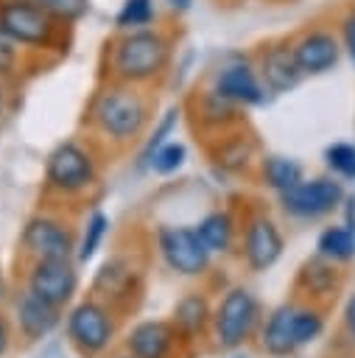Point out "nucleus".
<instances>
[{
  "mask_svg": "<svg viewBox=\"0 0 355 358\" xmlns=\"http://www.w3.org/2000/svg\"><path fill=\"white\" fill-rule=\"evenodd\" d=\"M154 109L157 98L148 92V87L98 78L81 123L103 154H126L145 140L154 123Z\"/></svg>",
  "mask_w": 355,
  "mask_h": 358,
  "instance_id": "1",
  "label": "nucleus"
},
{
  "mask_svg": "<svg viewBox=\"0 0 355 358\" xmlns=\"http://www.w3.org/2000/svg\"><path fill=\"white\" fill-rule=\"evenodd\" d=\"M173 64V36L162 25L117 31L101 53V76L134 87H157Z\"/></svg>",
  "mask_w": 355,
  "mask_h": 358,
  "instance_id": "2",
  "label": "nucleus"
},
{
  "mask_svg": "<svg viewBox=\"0 0 355 358\" xmlns=\"http://www.w3.org/2000/svg\"><path fill=\"white\" fill-rule=\"evenodd\" d=\"M103 151L87 137H64L59 140L42 165V199L45 204L70 210L75 204H84L101 190V173H103ZM73 213V210H70Z\"/></svg>",
  "mask_w": 355,
  "mask_h": 358,
  "instance_id": "3",
  "label": "nucleus"
},
{
  "mask_svg": "<svg viewBox=\"0 0 355 358\" xmlns=\"http://www.w3.org/2000/svg\"><path fill=\"white\" fill-rule=\"evenodd\" d=\"M263 316H266L263 302L246 282L226 285L212 308V327H210L207 350L218 355L246 350L249 344H254Z\"/></svg>",
  "mask_w": 355,
  "mask_h": 358,
  "instance_id": "4",
  "label": "nucleus"
},
{
  "mask_svg": "<svg viewBox=\"0 0 355 358\" xmlns=\"http://www.w3.org/2000/svg\"><path fill=\"white\" fill-rule=\"evenodd\" d=\"M0 31L28 56H64L73 39V25L59 22L34 0H0Z\"/></svg>",
  "mask_w": 355,
  "mask_h": 358,
  "instance_id": "5",
  "label": "nucleus"
},
{
  "mask_svg": "<svg viewBox=\"0 0 355 358\" xmlns=\"http://www.w3.org/2000/svg\"><path fill=\"white\" fill-rule=\"evenodd\" d=\"M148 277V255L143 249H112L89 280V294L112 305L120 316H129L140 308Z\"/></svg>",
  "mask_w": 355,
  "mask_h": 358,
  "instance_id": "6",
  "label": "nucleus"
},
{
  "mask_svg": "<svg viewBox=\"0 0 355 358\" xmlns=\"http://www.w3.org/2000/svg\"><path fill=\"white\" fill-rule=\"evenodd\" d=\"M120 313L87 294L64 310V341L75 358H106L120 338Z\"/></svg>",
  "mask_w": 355,
  "mask_h": 358,
  "instance_id": "7",
  "label": "nucleus"
},
{
  "mask_svg": "<svg viewBox=\"0 0 355 358\" xmlns=\"http://www.w3.org/2000/svg\"><path fill=\"white\" fill-rule=\"evenodd\" d=\"M78 246V227L75 213L42 204L36 213H31L20 229L17 238V260L20 266L34 260H64L75 257Z\"/></svg>",
  "mask_w": 355,
  "mask_h": 358,
  "instance_id": "8",
  "label": "nucleus"
},
{
  "mask_svg": "<svg viewBox=\"0 0 355 358\" xmlns=\"http://www.w3.org/2000/svg\"><path fill=\"white\" fill-rule=\"evenodd\" d=\"M151 249L162 268L179 280H207L212 274V252L198 238L196 224H157Z\"/></svg>",
  "mask_w": 355,
  "mask_h": 358,
  "instance_id": "9",
  "label": "nucleus"
},
{
  "mask_svg": "<svg viewBox=\"0 0 355 358\" xmlns=\"http://www.w3.org/2000/svg\"><path fill=\"white\" fill-rule=\"evenodd\" d=\"M285 255V232L280 221L263 204H246L240 210V243L238 260L249 274L271 271Z\"/></svg>",
  "mask_w": 355,
  "mask_h": 358,
  "instance_id": "10",
  "label": "nucleus"
},
{
  "mask_svg": "<svg viewBox=\"0 0 355 358\" xmlns=\"http://www.w3.org/2000/svg\"><path fill=\"white\" fill-rule=\"evenodd\" d=\"M344 199H347L344 182L333 173H319V176H305L299 185L280 193L277 204L285 218L296 224H316L338 213Z\"/></svg>",
  "mask_w": 355,
  "mask_h": 358,
  "instance_id": "11",
  "label": "nucleus"
},
{
  "mask_svg": "<svg viewBox=\"0 0 355 358\" xmlns=\"http://www.w3.org/2000/svg\"><path fill=\"white\" fill-rule=\"evenodd\" d=\"M20 285L31 288L36 296L67 310L81 294V263L75 257L64 260H34L20 266Z\"/></svg>",
  "mask_w": 355,
  "mask_h": 358,
  "instance_id": "12",
  "label": "nucleus"
},
{
  "mask_svg": "<svg viewBox=\"0 0 355 358\" xmlns=\"http://www.w3.org/2000/svg\"><path fill=\"white\" fill-rule=\"evenodd\" d=\"M207 84L221 98L232 101L240 109H257L271 98V92L266 90V84L254 67V56L238 53V50L224 56V62L210 73Z\"/></svg>",
  "mask_w": 355,
  "mask_h": 358,
  "instance_id": "13",
  "label": "nucleus"
},
{
  "mask_svg": "<svg viewBox=\"0 0 355 358\" xmlns=\"http://www.w3.org/2000/svg\"><path fill=\"white\" fill-rule=\"evenodd\" d=\"M6 310H8L11 324L17 330L20 347H36V344L48 341L64 324V310L50 305L42 296H36L25 285H17L11 291V299H8Z\"/></svg>",
  "mask_w": 355,
  "mask_h": 358,
  "instance_id": "14",
  "label": "nucleus"
},
{
  "mask_svg": "<svg viewBox=\"0 0 355 358\" xmlns=\"http://www.w3.org/2000/svg\"><path fill=\"white\" fill-rule=\"evenodd\" d=\"M123 352L134 358H193L196 350L168 319H137L120 338Z\"/></svg>",
  "mask_w": 355,
  "mask_h": 358,
  "instance_id": "15",
  "label": "nucleus"
},
{
  "mask_svg": "<svg viewBox=\"0 0 355 358\" xmlns=\"http://www.w3.org/2000/svg\"><path fill=\"white\" fill-rule=\"evenodd\" d=\"M184 115L190 117V126L196 134H201L204 145L212 143L215 137L238 129L246 123V109L235 106L232 101L221 98L210 84L198 87L196 92L187 95V101L182 103Z\"/></svg>",
  "mask_w": 355,
  "mask_h": 358,
  "instance_id": "16",
  "label": "nucleus"
},
{
  "mask_svg": "<svg viewBox=\"0 0 355 358\" xmlns=\"http://www.w3.org/2000/svg\"><path fill=\"white\" fill-rule=\"evenodd\" d=\"M291 48H294L296 64L305 73V78L333 73L344 56L338 28L327 22H307L305 28H299L291 36Z\"/></svg>",
  "mask_w": 355,
  "mask_h": 358,
  "instance_id": "17",
  "label": "nucleus"
},
{
  "mask_svg": "<svg viewBox=\"0 0 355 358\" xmlns=\"http://www.w3.org/2000/svg\"><path fill=\"white\" fill-rule=\"evenodd\" d=\"M344 285H347L344 268L313 252L310 257H305L299 263L294 282H291V294H294V299L316 302L330 310L338 302V296L344 294Z\"/></svg>",
  "mask_w": 355,
  "mask_h": 358,
  "instance_id": "18",
  "label": "nucleus"
},
{
  "mask_svg": "<svg viewBox=\"0 0 355 358\" xmlns=\"http://www.w3.org/2000/svg\"><path fill=\"white\" fill-rule=\"evenodd\" d=\"M204 151H207L215 173H221V176H252L263 157L260 143H257L254 131L246 129V123L215 137L212 143L204 145Z\"/></svg>",
  "mask_w": 355,
  "mask_h": 358,
  "instance_id": "19",
  "label": "nucleus"
},
{
  "mask_svg": "<svg viewBox=\"0 0 355 358\" xmlns=\"http://www.w3.org/2000/svg\"><path fill=\"white\" fill-rule=\"evenodd\" d=\"M254 67H257V73H260V78L271 95L294 92L305 81V73L299 70L294 48H291V36L266 39L254 50Z\"/></svg>",
  "mask_w": 355,
  "mask_h": 358,
  "instance_id": "20",
  "label": "nucleus"
},
{
  "mask_svg": "<svg viewBox=\"0 0 355 358\" xmlns=\"http://www.w3.org/2000/svg\"><path fill=\"white\" fill-rule=\"evenodd\" d=\"M212 308L215 302L210 299L207 288H187L171 308V322L179 327V333L187 338L193 350L210 341V327H212Z\"/></svg>",
  "mask_w": 355,
  "mask_h": 358,
  "instance_id": "21",
  "label": "nucleus"
},
{
  "mask_svg": "<svg viewBox=\"0 0 355 358\" xmlns=\"http://www.w3.org/2000/svg\"><path fill=\"white\" fill-rule=\"evenodd\" d=\"M294 313H296V299L291 296V299L274 305L263 316L254 344L266 358H291L299 352V344L294 336Z\"/></svg>",
  "mask_w": 355,
  "mask_h": 358,
  "instance_id": "22",
  "label": "nucleus"
},
{
  "mask_svg": "<svg viewBox=\"0 0 355 358\" xmlns=\"http://www.w3.org/2000/svg\"><path fill=\"white\" fill-rule=\"evenodd\" d=\"M198 238L212 252V257H238L240 243V213L235 207H215L204 213L196 224Z\"/></svg>",
  "mask_w": 355,
  "mask_h": 358,
  "instance_id": "23",
  "label": "nucleus"
},
{
  "mask_svg": "<svg viewBox=\"0 0 355 358\" xmlns=\"http://www.w3.org/2000/svg\"><path fill=\"white\" fill-rule=\"evenodd\" d=\"M254 176L263 187H268L271 193L280 196L305 179V165L288 154H263L254 168Z\"/></svg>",
  "mask_w": 355,
  "mask_h": 358,
  "instance_id": "24",
  "label": "nucleus"
},
{
  "mask_svg": "<svg viewBox=\"0 0 355 358\" xmlns=\"http://www.w3.org/2000/svg\"><path fill=\"white\" fill-rule=\"evenodd\" d=\"M78 227H81V229H78L75 260H78L81 266H87V263H92L95 255L103 249V243H106V238H109V232H112V218H109V213H103L101 207H95V210H89V213L84 215V221H81Z\"/></svg>",
  "mask_w": 355,
  "mask_h": 358,
  "instance_id": "25",
  "label": "nucleus"
},
{
  "mask_svg": "<svg viewBox=\"0 0 355 358\" xmlns=\"http://www.w3.org/2000/svg\"><path fill=\"white\" fill-rule=\"evenodd\" d=\"M182 115H184L182 103H171V106L157 117L154 129H148V134H145V140L140 143V151H137V168H140V171H148V159L154 157V151H157L159 145H165L168 140H173Z\"/></svg>",
  "mask_w": 355,
  "mask_h": 358,
  "instance_id": "26",
  "label": "nucleus"
},
{
  "mask_svg": "<svg viewBox=\"0 0 355 358\" xmlns=\"http://www.w3.org/2000/svg\"><path fill=\"white\" fill-rule=\"evenodd\" d=\"M316 255L347 266L355 260V232L347 229L344 224H330L316 235Z\"/></svg>",
  "mask_w": 355,
  "mask_h": 358,
  "instance_id": "27",
  "label": "nucleus"
},
{
  "mask_svg": "<svg viewBox=\"0 0 355 358\" xmlns=\"http://www.w3.org/2000/svg\"><path fill=\"white\" fill-rule=\"evenodd\" d=\"M327 308L316 305V302H302L296 299V313H294V336H296V344L299 350L319 341L327 330Z\"/></svg>",
  "mask_w": 355,
  "mask_h": 358,
  "instance_id": "28",
  "label": "nucleus"
},
{
  "mask_svg": "<svg viewBox=\"0 0 355 358\" xmlns=\"http://www.w3.org/2000/svg\"><path fill=\"white\" fill-rule=\"evenodd\" d=\"M159 8L157 0H123L117 14H115V31H137L157 25Z\"/></svg>",
  "mask_w": 355,
  "mask_h": 358,
  "instance_id": "29",
  "label": "nucleus"
},
{
  "mask_svg": "<svg viewBox=\"0 0 355 358\" xmlns=\"http://www.w3.org/2000/svg\"><path fill=\"white\" fill-rule=\"evenodd\" d=\"M187 145L182 143V140H168L165 145H159L157 151H154V157L148 159V171L151 173H157V176H173V173H179L182 168H184V162H187Z\"/></svg>",
  "mask_w": 355,
  "mask_h": 358,
  "instance_id": "30",
  "label": "nucleus"
},
{
  "mask_svg": "<svg viewBox=\"0 0 355 358\" xmlns=\"http://www.w3.org/2000/svg\"><path fill=\"white\" fill-rule=\"evenodd\" d=\"M321 159L327 165V173L338 176L341 182H355V143H347V140L330 143Z\"/></svg>",
  "mask_w": 355,
  "mask_h": 358,
  "instance_id": "31",
  "label": "nucleus"
},
{
  "mask_svg": "<svg viewBox=\"0 0 355 358\" xmlns=\"http://www.w3.org/2000/svg\"><path fill=\"white\" fill-rule=\"evenodd\" d=\"M34 3H39L48 14H53L59 22H64V25H78L87 14H89V8H92V0H34Z\"/></svg>",
  "mask_w": 355,
  "mask_h": 358,
  "instance_id": "32",
  "label": "nucleus"
},
{
  "mask_svg": "<svg viewBox=\"0 0 355 358\" xmlns=\"http://www.w3.org/2000/svg\"><path fill=\"white\" fill-rule=\"evenodd\" d=\"M25 50L22 48H17L3 31H0V78H6V81H17L20 78V73H22V67H25Z\"/></svg>",
  "mask_w": 355,
  "mask_h": 358,
  "instance_id": "33",
  "label": "nucleus"
},
{
  "mask_svg": "<svg viewBox=\"0 0 355 358\" xmlns=\"http://www.w3.org/2000/svg\"><path fill=\"white\" fill-rule=\"evenodd\" d=\"M335 28H338V36H341V48H344L347 59H349L352 67H355V6H347V8L341 11Z\"/></svg>",
  "mask_w": 355,
  "mask_h": 358,
  "instance_id": "34",
  "label": "nucleus"
},
{
  "mask_svg": "<svg viewBox=\"0 0 355 358\" xmlns=\"http://www.w3.org/2000/svg\"><path fill=\"white\" fill-rule=\"evenodd\" d=\"M17 347H20V341H17L11 316H8V310H0V358H8Z\"/></svg>",
  "mask_w": 355,
  "mask_h": 358,
  "instance_id": "35",
  "label": "nucleus"
},
{
  "mask_svg": "<svg viewBox=\"0 0 355 358\" xmlns=\"http://www.w3.org/2000/svg\"><path fill=\"white\" fill-rule=\"evenodd\" d=\"M341 324H344V330H347V336L355 341V291L347 296V302H344V310H341Z\"/></svg>",
  "mask_w": 355,
  "mask_h": 358,
  "instance_id": "36",
  "label": "nucleus"
},
{
  "mask_svg": "<svg viewBox=\"0 0 355 358\" xmlns=\"http://www.w3.org/2000/svg\"><path fill=\"white\" fill-rule=\"evenodd\" d=\"M341 224L355 232V193H347V199L341 204Z\"/></svg>",
  "mask_w": 355,
  "mask_h": 358,
  "instance_id": "37",
  "label": "nucleus"
},
{
  "mask_svg": "<svg viewBox=\"0 0 355 358\" xmlns=\"http://www.w3.org/2000/svg\"><path fill=\"white\" fill-rule=\"evenodd\" d=\"M11 115V81L0 78V123Z\"/></svg>",
  "mask_w": 355,
  "mask_h": 358,
  "instance_id": "38",
  "label": "nucleus"
},
{
  "mask_svg": "<svg viewBox=\"0 0 355 358\" xmlns=\"http://www.w3.org/2000/svg\"><path fill=\"white\" fill-rule=\"evenodd\" d=\"M193 3L196 0H162V6L168 8V14H173V17H184L193 8Z\"/></svg>",
  "mask_w": 355,
  "mask_h": 358,
  "instance_id": "39",
  "label": "nucleus"
},
{
  "mask_svg": "<svg viewBox=\"0 0 355 358\" xmlns=\"http://www.w3.org/2000/svg\"><path fill=\"white\" fill-rule=\"evenodd\" d=\"M11 291H14V285L8 282V277H6V274H3V268H0V310H6V308H8Z\"/></svg>",
  "mask_w": 355,
  "mask_h": 358,
  "instance_id": "40",
  "label": "nucleus"
},
{
  "mask_svg": "<svg viewBox=\"0 0 355 358\" xmlns=\"http://www.w3.org/2000/svg\"><path fill=\"white\" fill-rule=\"evenodd\" d=\"M224 358H249L246 350H235V352H224Z\"/></svg>",
  "mask_w": 355,
  "mask_h": 358,
  "instance_id": "41",
  "label": "nucleus"
},
{
  "mask_svg": "<svg viewBox=\"0 0 355 358\" xmlns=\"http://www.w3.org/2000/svg\"><path fill=\"white\" fill-rule=\"evenodd\" d=\"M117 358H134V355H129V352H120V355H117Z\"/></svg>",
  "mask_w": 355,
  "mask_h": 358,
  "instance_id": "42",
  "label": "nucleus"
}]
</instances>
